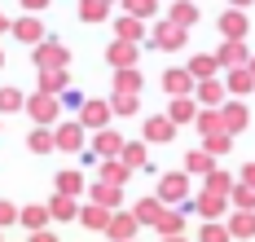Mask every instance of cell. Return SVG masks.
Instances as JSON below:
<instances>
[{
	"mask_svg": "<svg viewBox=\"0 0 255 242\" xmlns=\"http://www.w3.org/2000/svg\"><path fill=\"white\" fill-rule=\"evenodd\" d=\"M110 18V4L102 0H79V22H106Z\"/></svg>",
	"mask_w": 255,
	"mask_h": 242,
	"instance_id": "34",
	"label": "cell"
},
{
	"mask_svg": "<svg viewBox=\"0 0 255 242\" xmlns=\"http://www.w3.org/2000/svg\"><path fill=\"white\" fill-rule=\"evenodd\" d=\"M57 102L62 97H49V93H31L26 97V115L35 119V128H53L57 123Z\"/></svg>",
	"mask_w": 255,
	"mask_h": 242,
	"instance_id": "1",
	"label": "cell"
},
{
	"mask_svg": "<svg viewBox=\"0 0 255 242\" xmlns=\"http://www.w3.org/2000/svg\"><path fill=\"white\" fill-rule=\"evenodd\" d=\"M198 132L203 136H216V132H225V119H220V110H198Z\"/></svg>",
	"mask_w": 255,
	"mask_h": 242,
	"instance_id": "35",
	"label": "cell"
},
{
	"mask_svg": "<svg viewBox=\"0 0 255 242\" xmlns=\"http://www.w3.org/2000/svg\"><path fill=\"white\" fill-rule=\"evenodd\" d=\"M26 150H31V154H49V150H57V132H53V128H35V132L26 136Z\"/></svg>",
	"mask_w": 255,
	"mask_h": 242,
	"instance_id": "24",
	"label": "cell"
},
{
	"mask_svg": "<svg viewBox=\"0 0 255 242\" xmlns=\"http://www.w3.org/2000/svg\"><path fill=\"white\" fill-rule=\"evenodd\" d=\"M62 102H66V106H75V110H84V102H88V97H84V93H75V88H66V93H62Z\"/></svg>",
	"mask_w": 255,
	"mask_h": 242,
	"instance_id": "47",
	"label": "cell"
},
{
	"mask_svg": "<svg viewBox=\"0 0 255 242\" xmlns=\"http://www.w3.org/2000/svg\"><path fill=\"white\" fill-rule=\"evenodd\" d=\"M233 176L229 172H211V176H207V194H220V198H233Z\"/></svg>",
	"mask_w": 255,
	"mask_h": 242,
	"instance_id": "36",
	"label": "cell"
},
{
	"mask_svg": "<svg viewBox=\"0 0 255 242\" xmlns=\"http://www.w3.org/2000/svg\"><path fill=\"white\" fill-rule=\"evenodd\" d=\"M66 88H71L66 71H40V80H35V93H49V97H62Z\"/></svg>",
	"mask_w": 255,
	"mask_h": 242,
	"instance_id": "15",
	"label": "cell"
},
{
	"mask_svg": "<svg viewBox=\"0 0 255 242\" xmlns=\"http://www.w3.org/2000/svg\"><path fill=\"white\" fill-rule=\"evenodd\" d=\"M229 141H233L229 132H216V136H207V145H203V150L211 154V159H216V154H225V150H229Z\"/></svg>",
	"mask_w": 255,
	"mask_h": 242,
	"instance_id": "44",
	"label": "cell"
},
{
	"mask_svg": "<svg viewBox=\"0 0 255 242\" xmlns=\"http://www.w3.org/2000/svg\"><path fill=\"white\" fill-rule=\"evenodd\" d=\"M31 242H57V234H53V229H44V234H31Z\"/></svg>",
	"mask_w": 255,
	"mask_h": 242,
	"instance_id": "50",
	"label": "cell"
},
{
	"mask_svg": "<svg viewBox=\"0 0 255 242\" xmlns=\"http://www.w3.org/2000/svg\"><path fill=\"white\" fill-rule=\"evenodd\" d=\"M88 194H93L88 203H97V207H106V212H119V203H124V185H110V181H93Z\"/></svg>",
	"mask_w": 255,
	"mask_h": 242,
	"instance_id": "9",
	"label": "cell"
},
{
	"mask_svg": "<svg viewBox=\"0 0 255 242\" xmlns=\"http://www.w3.org/2000/svg\"><path fill=\"white\" fill-rule=\"evenodd\" d=\"M18 220H22L26 229H31V234H44V229H49V207H40V203H31V207H22V216H18Z\"/></svg>",
	"mask_w": 255,
	"mask_h": 242,
	"instance_id": "20",
	"label": "cell"
},
{
	"mask_svg": "<svg viewBox=\"0 0 255 242\" xmlns=\"http://www.w3.org/2000/svg\"><path fill=\"white\" fill-rule=\"evenodd\" d=\"M229 234H233V238H251V234H255V216L251 212H238L229 220Z\"/></svg>",
	"mask_w": 255,
	"mask_h": 242,
	"instance_id": "39",
	"label": "cell"
},
{
	"mask_svg": "<svg viewBox=\"0 0 255 242\" xmlns=\"http://www.w3.org/2000/svg\"><path fill=\"white\" fill-rule=\"evenodd\" d=\"M163 212H167V207H163V198H141L132 216H136L141 225H158V220H163Z\"/></svg>",
	"mask_w": 255,
	"mask_h": 242,
	"instance_id": "27",
	"label": "cell"
},
{
	"mask_svg": "<svg viewBox=\"0 0 255 242\" xmlns=\"http://www.w3.org/2000/svg\"><path fill=\"white\" fill-rule=\"evenodd\" d=\"M242 4H251V0H229V9H242Z\"/></svg>",
	"mask_w": 255,
	"mask_h": 242,
	"instance_id": "52",
	"label": "cell"
},
{
	"mask_svg": "<svg viewBox=\"0 0 255 242\" xmlns=\"http://www.w3.org/2000/svg\"><path fill=\"white\" fill-rule=\"evenodd\" d=\"M0 66H4V53H0Z\"/></svg>",
	"mask_w": 255,
	"mask_h": 242,
	"instance_id": "55",
	"label": "cell"
},
{
	"mask_svg": "<svg viewBox=\"0 0 255 242\" xmlns=\"http://www.w3.org/2000/svg\"><path fill=\"white\" fill-rule=\"evenodd\" d=\"M53 132H57V150H62V154H84V132H88V128H84V123H57V128H53Z\"/></svg>",
	"mask_w": 255,
	"mask_h": 242,
	"instance_id": "5",
	"label": "cell"
},
{
	"mask_svg": "<svg viewBox=\"0 0 255 242\" xmlns=\"http://www.w3.org/2000/svg\"><path fill=\"white\" fill-rule=\"evenodd\" d=\"M124 13L136 18V22H150L154 13H158V0H124Z\"/></svg>",
	"mask_w": 255,
	"mask_h": 242,
	"instance_id": "32",
	"label": "cell"
},
{
	"mask_svg": "<svg viewBox=\"0 0 255 242\" xmlns=\"http://www.w3.org/2000/svg\"><path fill=\"white\" fill-rule=\"evenodd\" d=\"M163 88H167V93H172V102H176V97H194L198 80H194L185 66H176V71H163Z\"/></svg>",
	"mask_w": 255,
	"mask_h": 242,
	"instance_id": "7",
	"label": "cell"
},
{
	"mask_svg": "<svg viewBox=\"0 0 255 242\" xmlns=\"http://www.w3.org/2000/svg\"><path fill=\"white\" fill-rule=\"evenodd\" d=\"M106 62H110L115 71H132V66H136V44H128V40H115V44L106 49Z\"/></svg>",
	"mask_w": 255,
	"mask_h": 242,
	"instance_id": "13",
	"label": "cell"
},
{
	"mask_svg": "<svg viewBox=\"0 0 255 242\" xmlns=\"http://www.w3.org/2000/svg\"><path fill=\"white\" fill-rule=\"evenodd\" d=\"M198 242H229V229L211 220V225H203V229H198Z\"/></svg>",
	"mask_w": 255,
	"mask_h": 242,
	"instance_id": "43",
	"label": "cell"
},
{
	"mask_svg": "<svg viewBox=\"0 0 255 242\" xmlns=\"http://www.w3.org/2000/svg\"><path fill=\"white\" fill-rule=\"evenodd\" d=\"M18 207H13V203H0V229H9V225H13V220H18Z\"/></svg>",
	"mask_w": 255,
	"mask_h": 242,
	"instance_id": "46",
	"label": "cell"
},
{
	"mask_svg": "<svg viewBox=\"0 0 255 242\" xmlns=\"http://www.w3.org/2000/svg\"><path fill=\"white\" fill-rule=\"evenodd\" d=\"M158 198L167 203H189V172H163L158 176Z\"/></svg>",
	"mask_w": 255,
	"mask_h": 242,
	"instance_id": "2",
	"label": "cell"
},
{
	"mask_svg": "<svg viewBox=\"0 0 255 242\" xmlns=\"http://www.w3.org/2000/svg\"><path fill=\"white\" fill-rule=\"evenodd\" d=\"M242 185H251V189H255V163H247V172H242Z\"/></svg>",
	"mask_w": 255,
	"mask_h": 242,
	"instance_id": "49",
	"label": "cell"
},
{
	"mask_svg": "<svg viewBox=\"0 0 255 242\" xmlns=\"http://www.w3.org/2000/svg\"><path fill=\"white\" fill-rule=\"evenodd\" d=\"M49 216H53V220H79V203H75V198H66V194H57V198L49 203Z\"/></svg>",
	"mask_w": 255,
	"mask_h": 242,
	"instance_id": "31",
	"label": "cell"
},
{
	"mask_svg": "<svg viewBox=\"0 0 255 242\" xmlns=\"http://www.w3.org/2000/svg\"><path fill=\"white\" fill-rule=\"evenodd\" d=\"M251 88H255V75L247 71V66L229 71V93H251Z\"/></svg>",
	"mask_w": 255,
	"mask_h": 242,
	"instance_id": "40",
	"label": "cell"
},
{
	"mask_svg": "<svg viewBox=\"0 0 255 242\" xmlns=\"http://www.w3.org/2000/svg\"><path fill=\"white\" fill-rule=\"evenodd\" d=\"M115 40H128V44H141V40H145V22H136V18H119V22H115Z\"/></svg>",
	"mask_w": 255,
	"mask_h": 242,
	"instance_id": "22",
	"label": "cell"
},
{
	"mask_svg": "<svg viewBox=\"0 0 255 242\" xmlns=\"http://www.w3.org/2000/svg\"><path fill=\"white\" fill-rule=\"evenodd\" d=\"M220 31H225V40H238V44H242V35H247V18H242V9H225Z\"/></svg>",
	"mask_w": 255,
	"mask_h": 242,
	"instance_id": "21",
	"label": "cell"
},
{
	"mask_svg": "<svg viewBox=\"0 0 255 242\" xmlns=\"http://www.w3.org/2000/svg\"><path fill=\"white\" fill-rule=\"evenodd\" d=\"M216 66H220V62H216V57H207V53H198V57H189V62H185V71H189L198 84L211 80V75H216Z\"/></svg>",
	"mask_w": 255,
	"mask_h": 242,
	"instance_id": "28",
	"label": "cell"
},
{
	"mask_svg": "<svg viewBox=\"0 0 255 242\" xmlns=\"http://www.w3.org/2000/svg\"><path fill=\"white\" fill-rule=\"evenodd\" d=\"M66 62H71V49H66L62 40H44V44L35 49V66H40V71H66Z\"/></svg>",
	"mask_w": 255,
	"mask_h": 242,
	"instance_id": "3",
	"label": "cell"
},
{
	"mask_svg": "<svg viewBox=\"0 0 255 242\" xmlns=\"http://www.w3.org/2000/svg\"><path fill=\"white\" fill-rule=\"evenodd\" d=\"M158 242H185V238H158Z\"/></svg>",
	"mask_w": 255,
	"mask_h": 242,
	"instance_id": "53",
	"label": "cell"
},
{
	"mask_svg": "<svg viewBox=\"0 0 255 242\" xmlns=\"http://www.w3.org/2000/svg\"><path fill=\"white\" fill-rule=\"evenodd\" d=\"M13 27V22H9V18H4V13H0V35H4V31Z\"/></svg>",
	"mask_w": 255,
	"mask_h": 242,
	"instance_id": "51",
	"label": "cell"
},
{
	"mask_svg": "<svg viewBox=\"0 0 255 242\" xmlns=\"http://www.w3.org/2000/svg\"><path fill=\"white\" fill-rule=\"evenodd\" d=\"M136 106H141V97H128V93H115L110 97V110L115 115H136Z\"/></svg>",
	"mask_w": 255,
	"mask_h": 242,
	"instance_id": "42",
	"label": "cell"
},
{
	"mask_svg": "<svg viewBox=\"0 0 255 242\" xmlns=\"http://www.w3.org/2000/svg\"><path fill=\"white\" fill-rule=\"evenodd\" d=\"M128 176H132V167H128L124 159H106L102 163V181H110V185H124Z\"/></svg>",
	"mask_w": 255,
	"mask_h": 242,
	"instance_id": "33",
	"label": "cell"
},
{
	"mask_svg": "<svg viewBox=\"0 0 255 242\" xmlns=\"http://www.w3.org/2000/svg\"><path fill=\"white\" fill-rule=\"evenodd\" d=\"M216 62H220V66H229V71L247 66V44H238V40H225V44H220V53H216Z\"/></svg>",
	"mask_w": 255,
	"mask_h": 242,
	"instance_id": "19",
	"label": "cell"
},
{
	"mask_svg": "<svg viewBox=\"0 0 255 242\" xmlns=\"http://www.w3.org/2000/svg\"><path fill=\"white\" fill-rule=\"evenodd\" d=\"M141 71H136V66H132V71H115V93H128V97H136V93H141Z\"/></svg>",
	"mask_w": 255,
	"mask_h": 242,
	"instance_id": "29",
	"label": "cell"
},
{
	"mask_svg": "<svg viewBox=\"0 0 255 242\" xmlns=\"http://www.w3.org/2000/svg\"><path fill=\"white\" fill-rule=\"evenodd\" d=\"M9 110H26V97L18 88H0V115H9Z\"/></svg>",
	"mask_w": 255,
	"mask_h": 242,
	"instance_id": "41",
	"label": "cell"
},
{
	"mask_svg": "<svg viewBox=\"0 0 255 242\" xmlns=\"http://www.w3.org/2000/svg\"><path fill=\"white\" fill-rule=\"evenodd\" d=\"M102 4H115V0H102ZM119 4H124V0H119Z\"/></svg>",
	"mask_w": 255,
	"mask_h": 242,
	"instance_id": "54",
	"label": "cell"
},
{
	"mask_svg": "<svg viewBox=\"0 0 255 242\" xmlns=\"http://www.w3.org/2000/svg\"><path fill=\"white\" fill-rule=\"evenodd\" d=\"M136 229H141V220H136L132 212H115L110 234H106V238H110V242H136Z\"/></svg>",
	"mask_w": 255,
	"mask_h": 242,
	"instance_id": "11",
	"label": "cell"
},
{
	"mask_svg": "<svg viewBox=\"0 0 255 242\" xmlns=\"http://www.w3.org/2000/svg\"><path fill=\"white\" fill-rule=\"evenodd\" d=\"M167 119H172V123H194V119H198L194 97H176V102H172V110H167Z\"/></svg>",
	"mask_w": 255,
	"mask_h": 242,
	"instance_id": "30",
	"label": "cell"
},
{
	"mask_svg": "<svg viewBox=\"0 0 255 242\" xmlns=\"http://www.w3.org/2000/svg\"><path fill=\"white\" fill-rule=\"evenodd\" d=\"M225 93H229V88H220L216 80H203L198 88H194V97H198L207 110H220V106H225Z\"/></svg>",
	"mask_w": 255,
	"mask_h": 242,
	"instance_id": "18",
	"label": "cell"
},
{
	"mask_svg": "<svg viewBox=\"0 0 255 242\" xmlns=\"http://www.w3.org/2000/svg\"><path fill=\"white\" fill-rule=\"evenodd\" d=\"M110 220H115V212H106V207H97V203L79 207V225H84V229H97V234H110Z\"/></svg>",
	"mask_w": 255,
	"mask_h": 242,
	"instance_id": "14",
	"label": "cell"
},
{
	"mask_svg": "<svg viewBox=\"0 0 255 242\" xmlns=\"http://www.w3.org/2000/svg\"><path fill=\"white\" fill-rule=\"evenodd\" d=\"M119 159H124L128 167H132V172H136V167H145V141H128Z\"/></svg>",
	"mask_w": 255,
	"mask_h": 242,
	"instance_id": "38",
	"label": "cell"
},
{
	"mask_svg": "<svg viewBox=\"0 0 255 242\" xmlns=\"http://www.w3.org/2000/svg\"><path fill=\"white\" fill-rule=\"evenodd\" d=\"M13 40H18V44H35V49H40V44H44V40H49V35H44V22H40V18H18V22H13Z\"/></svg>",
	"mask_w": 255,
	"mask_h": 242,
	"instance_id": "10",
	"label": "cell"
},
{
	"mask_svg": "<svg viewBox=\"0 0 255 242\" xmlns=\"http://www.w3.org/2000/svg\"><path fill=\"white\" fill-rule=\"evenodd\" d=\"M172 136H176V123H172L167 115H150V119H145V145H158V141L167 145Z\"/></svg>",
	"mask_w": 255,
	"mask_h": 242,
	"instance_id": "12",
	"label": "cell"
},
{
	"mask_svg": "<svg viewBox=\"0 0 255 242\" xmlns=\"http://www.w3.org/2000/svg\"><path fill=\"white\" fill-rule=\"evenodd\" d=\"M233 203H238V212H251L255 207V189L251 185H238L233 189Z\"/></svg>",
	"mask_w": 255,
	"mask_h": 242,
	"instance_id": "45",
	"label": "cell"
},
{
	"mask_svg": "<svg viewBox=\"0 0 255 242\" xmlns=\"http://www.w3.org/2000/svg\"><path fill=\"white\" fill-rule=\"evenodd\" d=\"M194 212H198L207 225H211L216 216L225 212V198H220V194H198V198H194Z\"/></svg>",
	"mask_w": 255,
	"mask_h": 242,
	"instance_id": "25",
	"label": "cell"
},
{
	"mask_svg": "<svg viewBox=\"0 0 255 242\" xmlns=\"http://www.w3.org/2000/svg\"><path fill=\"white\" fill-rule=\"evenodd\" d=\"M220 119H225V132L238 136L242 128H247V119H251V115H247V106H242V102H225V106H220Z\"/></svg>",
	"mask_w": 255,
	"mask_h": 242,
	"instance_id": "16",
	"label": "cell"
},
{
	"mask_svg": "<svg viewBox=\"0 0 255 242\" xmlns=\"http://www.w3.org/2000/svg\"><path fill=\"white\" fill-rule=\"evenodd\" d=\"M0 242H4V234H0Z\"/></svg>",
	"mask_w": 255,
	"mask_h": 242,
	"instance_id": "57",
	"label": "cell"
},
{
	"mask_svg": "<svg viewBox=\"0 0 255 242\" xmlns=\"http://www.w3.org/2000/svg\"><path fill=\"white\" fill-rule=\"evenodd\" d=\"M189 4H198V0H189Z\"/></svg>",
	"mask_w": 255,
	"mask_h": 242,
	"instance_id": "56",
	"label": "cell"
},
{
	"mask_svg": "<svg viewBox=\"0 0 255 242\" xmlns=\"http://www.w3.org/2000/svg\"><path fill=\"white\" fill-rule=\"evenodd\" d=\"M124 145H128V141L115 132V128H106V132H93V154H97L102 163H106V159H119V154H124Z\"/></svg>",
	"mask_w": 255,
	"mask_h": 242,
	"instance_id": "6",
	"label": "cell"
},
{
	"mask_svg": "<svg viewBox=\"0 0 255 242\" xmlns=\"http://www.w3.org/2000/svg\"><path fill=\"white\" fill-rule=\"evenodd\" d=\"M57 194H66V198L84 194V176L79 172H57Z\"/></svg>",
	"mask_w": 255,
	"mask_h": 242,
	"instance_id": "37",
	"label": "cell"
},
{
	"mask_svg": "<svg viewBox=\"0 0 255 242\" xmlns=\"http://www.w3.org/2000/svg\"><path fill=\"white\" fill-rule=\"evenodd\" d=\"M167 22H176V27H194V22H198V4H189V0H176V4H172V9H167Z\"/></svg>",
	"mask_w": 255,
	"mask_h": 242,
	"instance_id": "23",
	"label": "cell"
},
{
	"mask_svg": "<svg viewBox=\"0 0 255 242\" xmlns=\"http://www.w3.org/2000/svg\"><path fill=\"white\" fill-rule=\"evenodd\" d=\"M185 35H189V31L176 27V22H158V27L150 31V44L163 49V53H176V49H185Z\"/></svg>",
	"mask_w": 255,
	"mask_h": 242,
	"instance_id": "4",
	"label": "cell"
},
{
	"mask_svg": "<svg viewBox=\"0 0 255 242\" xmlns=\"http://www.w3.org/2000/svg\"><path fill=\"white\" fill-rule=\"evenodd\" d=\"M110 102H84V110H79V123L84 128H93V132H106V123H110Z\"/></svg>",
	"mask_w": 255,
	"mask_h": 242,
	"instance_id": "8",
	"label": "cell"
},
{
	"mask_svg": "<svg viewBox=\"0 0 255 242\" xmlns=\"http://www.w3.org/2000/svg\"><path fill=\"white\" fill-rule=\"evenodd\" d=\"M185 172H189V176H211L216 163H211L207 150H189V154H185Z\"/></svg>",
	"mask_w": 255,
	"mask_h": 242,
	"instance_id": "26",
	"label": "cell"
},
{
	"mask_svg": "<svg viewBox=\"0 0 255 242\" xmlns=\"http://www.w3.org/2000/svg\"><path fill=\"white\" fill-rule=\"evenodd\" d=\"M154 234H158V238H185V212H172V207H167V212H163V220H158V225H154Z\"/></svg>",
	"mask_w": 255,
	"mask_h": 242,
	"instance_id": "17",
	"label": "cell"
},
{
	"mask_svg": "<svg viewBox=\"0 0 255 242\" xmlns=\"http://www.w3.org/2000/svg\"><path fill=\"white\" fill-rule=\"evenodd\" d=\"M18 4H22L26 13H31V18H35V13H40V9H44V4H49V0H18Z\"/></svg>",
	"mask_w": 255,
	"mask_h": 242,
	"instance_id": "48",
	"label": "cell"
}]
</instances>
